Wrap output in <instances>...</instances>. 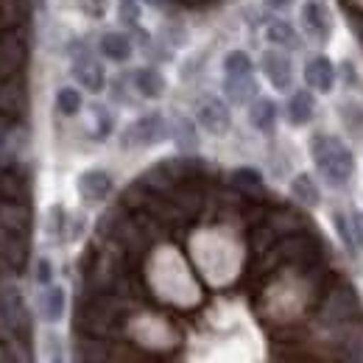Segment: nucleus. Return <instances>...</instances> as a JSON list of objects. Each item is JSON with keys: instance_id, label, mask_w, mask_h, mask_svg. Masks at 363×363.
Masks as SVG:
<instances>
[{"instance_id": "f257e3e1", "label": "nucleus", "mask_w": 363, "mask_h": 363, "mask_svg": "<svg viewBox=\"0 0 363 363\" xmlns=\"http://www.w3.org/2000/svg\"><path fill=\"white\" fill-rule=\"evenodd\" d=\"M311 157L330 187H344L355 174V157L338 137L316 135L311 140Z\"/></svg>"}, {"instance_id": "f03ea898", "label": "nucleus", "mask_w": 363, "mask_h": 363, "mask_svg": "<svg viewBox=\"0 0 363 363\" xmlns=\"http://www.w3.org/2000/svg\"><path fill=\"white\" fill-rule=\"evenodd\" d=\"M168 137H171V123L165 121V115L148 112L126 126V132L121 135V143H123V148H151Z\"/></svg>"}, {"instance_id": "7ed1b4c3", "label": "nucleus", "mask_w": 363, "mask_h": 363, "mask_svg": "<svg viewBox=\"0 0 363 363\" xmlns=\"http://www.w3.org/2000/svg\"><path fill=\"white\" fill-rule=\"evenodd\" d=\"M196 121L201 123L204 132H210V135H216V137L227 135L229 126H232L229 106L221 98H216V95H204V98L199 101V106H196Z\"/></svg>"}, {"instance_id": "20e7f679", "label": "nucleus", "mask_w": 363, "mask_h": 363, "mask_svg": "<svg viewBox=\"0 0 363 363\" xmlns=\"http://www.w3.org/2000/svg\"><path fill=\"white\" fill-rule=\"evenodd\" d=\"M358 308H361L358 294H355L350 285H341V288H335V291L327 296L321 316H324V321H330V324H347L350 318L358 316Z\"/></svg>"}, {"instance_id": "39448f33", "label": "nucleus", "mask_w": 363, "mask_h": 363, "mask_svg": "<svg viewBox=\"0 0 363 363\" xmlns=\"http://www.w3.org/2000/svg\"><path fill=\"white\" fill-rule=\"evenodd\" d=\"M70 73H73V79H76L87 92H101L106 87V73H104L101 62H98L92 53H87V50H82V53L73 56Z\"/></svg>"}, {"instance_id": "423d86ee", "label": "nucleus", "mask_w": 363, "mask_h": 363, "mask_svg": "<svg viewBox=\"0 0 363 363\" xmlns=\"http://www.w3.org/2000/svg\"><path fill=\"white\" fill-rule=\"evenodd\" d=\"M260 67L266 73V79L272 82L274 90H291V82H294V65L288 59V53L282 48L277 50H266L263 59H260Z\"/></svg>"}, {"instance_id": "0eeeda50", "label": "nucleus", "mask_w": 363, "mask_h": 363, "mask_svg": "<svg viewBox=\"0 0 363 363\" xmlns=\"http://www.w3.org/2000/svg\"><path fill=\"white\" fill-rule=\"evenodd\" d=\"M76 187H79V196L87 204H98L112 193V177L106 171H101V168H90L76 179Z\"/></svg>"}, {"instance_id": "6e6552de", "label": "nucleus", "mask_w": 363, "mask_h": 363, "mask_svg": "<svg viewBox=\"0 0 363 363\" xmlns=\"http://www.w3.org/2000/svg\"><path fill=\"white\" fill-rule=\"evenodd\" d=\"M0 311H3L6 321H9L20 335L28 330V311H26V302H23V296H20V291H17L14 285H9V288L0 291Z\"/></svg>"}, {"instance_id": "1a4fd4ad", "label": "nucleus", "mask_w": 363, "mask_h": 363, "mask_svg": "<svg viewBox=\"0 0 363 363\" xmlns=\"http://www.w3.org/2000/svg\"><path fill=\"white\" fill-rule=\"evenodd\" d=\"M305 82L308 87L316 92H330L335 87V67L327 56H313L305 65Z\"/></svg>"}, {"instance_id": "9d476101", "label": "nucleus", "mask_w": 363, "mask_h": 363, "mask_svg": "<svg viewBox=\"0 0 363 363\" xmlns=\"http://www.w3.org/2000/svg\"><path fill=\"white\" fill-rule=\"evenodd\" d=\"M313 112H316V101L308 90H296L288 98V106H285V118L291 126H305L313 121Z\"/></svg>"}, {"instance_id": "9b49d317", "label": "nucleus", "mask_w": 363, "mask_h": 363, "mask_svg": "<svg viewBox=\"0 0 363 363\" xmlns=\"http://www.w3.org/2000/svg\"><path fill=\"white\" fill-rule=\"evenodd\" d=\"M65 308H67V294L62 285H45L43 296H40V316L45 318L48 324H56L65 316Z\"/></svg>"}, {"instance_id": "f8f14e48", "label": "nucleus", "mask_w": 363, "mask_h": 363, "mask_svg": "<svg viewBox=\"0 0 363 363\" xmlns=\"http://www.w3.org/2000/svg\"><path fill=\"white\" fill-rule=\"evenodd\" d=\"M249 123L263 132V135H272L274 123H277V104L266 95H257L252 104H249Z\"/></svg>"}, {"instance_id": "ddd939ff", "label": "nucleus", "mask_w": 363, "mask_h": 363, "mask_svg": "<svg viewBox=\"0 0 363 363\" xmlns=\"http://www.w3.org/2000/svg\"><path fill=\"white\" fill-rule=\"evenodd\" d=\"M132 84H135L137 95L154 101V98H162V92H165V76L157 67H137L132 73Z\"/></svg>"}, {"instance_id": "4468645a", "label": "nucleus", "mask_w": 363, "mask_h": 363, "mask_svg": "<svg viewBox=\"0 0 363 363\" xmlns=\"http://www.w3.org/2000/svg\"><path fill=\"white\" fill-rule=\"evenodd\" d=\"M224 92H227L229 104L243 106V104H252L257 98V82L252 76H227Z\"/></svg>"}, {"instance_id": "2eb2a0df", "label": "nucleus", "mask_w": 363, "mask_h": 363, "mask_svg": "<svg viewBox=\"0 0 363 363\" xmlns=\"http://www.w3.org/2000/svg\"><path fill=\"white\" fill-rule=\"evenodd\" d=\"M98 50H101V56L109 59V62H126V59L132 56V40H129V34L109 31V34L101 37Z\"/></svg>"}, {"instance_id": "dca6fc26", "label": "nucleus", "mask_w": 363, "mask_h": 363, "mask_svg": "<svg viewBox=\"0 0 363 363\" xmlns=\"http://www.w3.org/2000/svg\"><path fill=\"white\" fill-rule=\"evenodd\" d=\"M302 23L305 28L316 37V40H327L330 37V17H327V9L316 3V0H308L302 6Z\"/></svg>"}, {"instance_id": "f3484780", "label": "nucleus", "mask_w": 363, "mask_h": 363, "mask_svg": "<svg viewBox=\"0 0 363 363\" xmlns=\"http://www.w3.org/2000/svg\"><path fill=\"white\" fill-rule=\"evenodd\" d=\"M335 227L341 232L344 243L352 249H363V210H352L350 218L335 216Z\"/></svg>"}, {"instance_id": "a211bd4d", "label": "nucleus", "mask_w": 363, "mask_h": 363, "mask_svg": "<svg viewBox=\"0 0 363 363\" xmlns=\"http://www.w3.org/2000/svg\"><path fill=\"white\" fill-rule=\"evenodd\" d=\"M338 358L341 363H363V327L347 330L338 341Z\"/></svg>"}, {"instance_id": "6ab92c4d", "label": "nucleus", "mask_w": 363, "mask_h": 363, "mask_svg": "<svg viewBox=\"0 0 363 363\" xmlns=\"http://www.w3.org/2000/svg\"><path fill=\"white\" fill-rule=\"evenodd\" d=\"M171 140L179 145V151L193 154V151L199 148V135H196L193 121H190V118H184V115H179V118L171 123Z\"/></svg>"}, {"instance_id": "aec40b11", "label": "nucleus", "mask_w": 363, "mask_h": 363, "mask_svg": "<svg viewBox=\"0 0 363 363\" xmlns=\"http://www.w3.org/2000/svg\"><path fill=\"white\" fill-rule=\"evenodd\" d=\"M291 196L299 204H305V207H318V201H321V193H318L316 182L311 179L308 174H296L294 177V182H291Z\"/></svg>"}, {"instance_id": "412c9836", "label": "nucleus", "mask_w": 363, "mask_h": 363, "mask_svg": "<svg viewBox=\"0 0 363 363\" xmlns=\"http://www.w3.org/2000/svg\"><path fill=\"white\" fill-rule=\"evenodd\" d=\"M266 37H269V43H274L277 48H296L299 45V37H296L294 26H291V23H285V20H274V23H269Z\"/></svg>"}, {"instance_id": "4be33fe9", "label": "nucleus", "mask_w": 363, "mask_h": 363, "mask_svg": "<svg viewBox=\"0 0 363 363\" xmlns=\"http://www.w3.org/2000/svg\"><path fill=\"white\" fill-rule=\"evenodd\" d=\"M255 65H252V56L246 50H229L224 56V73L227 76H252Z\"/></svg>"}, {"instance_id": "5701e85b", "label": "nucleus", "mask_w": 363, "mask_h": 363, "mask_svg": "<svg viewBox=\"0 0 363 363\" xmlns=\"http://www.w3.org/2000/svg\"><path fill=\"white\" fill-rule=\"evenodd\" d=\"M82 92L76 90V87H62V90L56 92V109L65 115V118H73V115H79L82 112Z\"/></svg>"}, {"instance_id": "b1692460", "label": "nucleus", "mask_w": 363, "mask_h": 363, "mask_svg": "<svg viewBox=\"0 0 363 363\" xmlns=\"http://www.w3.org/2000/svg\"><path fill=\"white\" fill-rule=\"evenodd\" d=\"M232 184L240 187V190L255 193V190H263V177H260V171H255V168H238V171L232 174Z\"/></svg>"}, {"instance_id": "393cba45", "label": "nucleus", "mask_w": 363, "mask_h": 363, "mask_svg": "<svg viewBox=\"0 0 363 363\" xmlns=\"http://www.w3.org/2000/svg\"><path fill=\"white\" fill-rule=\"evenodd\" d=\"M118 20L129 28H137L140 23V3L137 0H118Z\"/></svg>"}, {"instance_id": "a878e982", "label": "nucleus", "mask_w": 363, "mask_h": 363, "mask_svg": "<svg viewBox=\"0 0 363 363\" xmlns=\"http://www.w3.org/2000/svg\"><path fill=\"white\" fill-rule=\"evenodd\" d=\"M92 115H95V137L106 140V137L112 135V115L104 106H92Z\"/></svg>"}, {"instance_id": "bb28decb", "label": "nucleus", "mask_w": 363, "mask_h": 363, "mask_svg": "<svg viewBox=\"0 0 363 363\" xmlns=\"http://www.w3.org/2000/svg\"><path fill=\"white\" fill-rule=\"evenodd\" d=\"M65 218H67V216H65V207H62V204L50 207V210H48V232H50V235H62V232H65V224H67Z\"/></svg>"}, {"instance_id": "cd10ccee", "label": "nucleus", "mask_w": 363, "mask_h": 363, "mask_svg": "<svg viewBox=\"0 0 363 363\" xmlns=\"http://www.w3.org/2000/svg\"><path fill=\"white\" fill-rule=\"evenodd\" d=\"M45 350H48V363H65V350H62V341L59 335H48L45 338Z\"/></svg>"}, {"instance_id": "c85d7f7f", "label": "nucleus", "mask_w": 363, "mask_h": 363, "mask_svg": "<svg viewBox=\"0 0 363 363\" xmlns=\"http://www.w3.org/2000/svg\"><path fill=\"white\" fill-rule=\"evenodd\" d=\"M37 279H40L43 285H50V279H53V266H50L48 257H40V260H37Z\"/></svg>"}, {"instance_id": "c756f323", "label": "nucleus", "mask_w": 363, "mask_h": 363, "mask_svg": "<svg viewBox=\"0 0 363 363\" xmlns=\"http://www.w3.org/2000/svg\"><path fill=\"white\" fill-rule=\"evenodd\" d=\"M291 3H294V0H266V6H269V9H277V11H279V9H288Z\"/></svg>"}]
</instances>
